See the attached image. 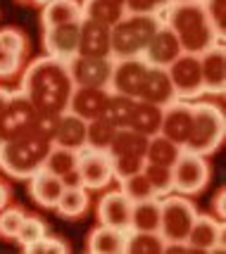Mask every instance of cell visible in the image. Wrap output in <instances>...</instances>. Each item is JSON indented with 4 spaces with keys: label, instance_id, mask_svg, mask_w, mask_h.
I'll list each match as a JSON object with an SVG mask.
<instances>
[{
    "label": "cell",
    "instance_id": "obj_1",
    "mask_svg": "<svg viewBox=\"0 0 226 254\" xmlns=\"http://www.w3.org/2000/svg\"><path fill=\"white\" fill-rule=\"evenodd\" d=\"M19 90L29 98L38 114L60 117L67 112L69 95L74 90V81L69 76L67 62H60L53 57H36L22 69Z\"/></svg>",
    "mask_w": 226,
    "mask_h": 254
},
{
    "label": "cell",
    "instance_id": "obj_2",
    "mask_svg": "<svg viewBox=\"0 0 226 254\" xmlns=\"http://www.w3.org/2000/svg\"><path fill=\"white\" fill-rule=\"evenodd\" d=\"M55 122L57 117L38 114L24 133L0 143V169L12 178L29 181L43 166L45 152L53 143Z\"/></svg>",
    "mask_w": 226,
    "mask_h": 254
},
{
    "label": "cell",
    "instance_id": "obj_3",
    "mask_svg": "<svg viewBox=\"0 0 226 254\" xmlns=\"http://www.w3.org/2000/svg\"><path fill=\"white\" fill-rule=\"evenodd\" d=\"M162 12H164L162 22L179 38L183 53L203 55L207 48H212L215 43H222L217 38L215 29H212V24H210L200 2H171L169 7H164Z\"/></svg>",
    "mask_w": 226,
    "mask_h": 254
},
{
    "label": "cell",
    "instance_id": "obj_4",
    "mask_svg": "<svg viewBox=\"0 0 226 254\" xmlns=\"http://www.w3.org/2000/svg\"><path fill=\"white\" fill-rule=\"evenodd\" d=\"M162 24V14H129L110 26V57H141L148 41Z\"/></svg>",
    "mask_w": 226,
    "mask_h": 254
},
{
    "label": "cell",
    "instance_id": "obj_5",
    "mask_svg": "<svg viewBox=\"0 0 226 254\" xmlns=\"http://www.w3.org/2000/svg\"><path fill=\"white\" fill-rule=\"evenodd\" d=\"M198 216V207L191 197L169 192L159 197V235L167 243L164 252H186V238L193 221Z\"/></svg>",
    "mask_w": 226,
    "mask_h": 254
},
{
    "label": "cell",
    "instance_id": "obj_6",
    "mask_svg": "<svg viewBox=\"0 0 226 254\" xmlns=\"http://www.w3.org/2000/svg\"><path fill=\"white\" fill-rule=\"evenodd\" d=\"M226 135V119L224 110L215 102L193 100V128L188 135L186 150L195 155L210 157L222 147Z\"/></svg>",
    "mask_w": 226,
    "mask_h": 254
},
{
    "label": "cell",
    "instance_id": "obj_7",
    "mask_svg": "<svg viewBox=\"0 0 226 254\" xmlns=\"http://www.w3.org/2000/svg\"><path fill=\"white\" fill-rule=\"evenodd\" d=\"M171 176H174V192L186 195V197H195L210 186L212 166L207 162V157L195 155L183 147L179 159L171 166Z\"/></svg>",
    "mask_w": 226,
    "mask_h": 254
},
{
    "label": "cell",
    "instance_id": "obj_8",
    "mask_svg": "<svg viewBox=\"0 0 226 254\" xmlns=\"http://www.w3.org/2000/svg\"><path fill=\"white\" fill-rule=\"evenodd\" d=\"M76 174H79V186H83L88 192L105 190L114 181L110 152H105V150H93V147H86V145H83L79 150Z\"/></svg>",
    "mask_w": 226,
    "mask_h": 254
},
{
    "label": "cell",
    "instance_id": "obj_9",
    "mask_svg": "<svg viewBox=\"0 0 226 254\" xmlns=\"http://www.w3.org/2000/svg\"><path fill=\"white\" fill-rule=\"evenodd\" d=\"M169 81L174 86L176 100H198L203 95V74H200V60L198 55L181 53L169 66H167Z\"/></svg>",
    "mask_w": 226,
    "mask_h": 254
},
{
    "label": "cell",
    "instance_id": "obj_10",
    "mask_svg": "<svg viewBox=\"0 0 226 254\" xmlns=\"http://www.w3.org/2000/svg\"><path fill=\"white\" fill-rule=\"evenodd\" d=\"M36 117H38V112L34 110V105L29 102V98L19 88L12 90L10 102H7V107H5L2 117H0V143L12 140L19 133H24L34 124Z\"/></svg>",
    "mask_w": 226,
    "mask_h": 254
},
{
    "label": "cell",
    "instance_id": "obj_11",
    "mask_svg": "<svg viewBox=\"0 0 226 254\" xmlns=\"http://www.w3.org/2000/svg\"><path fill=\"white\" fill-rule=\"evenodd\" d=\"M186 247L193 252H224V221L215 214H200L195 216Z\"/></svg>",
    "mask_w": 226,
    "mask_h": 254
},
{
    "label": "cell",
    "instance_id": "obj_12",
    "mask_svg": "<svg viewBox=\"0 0 226 254\" xmlns=\"http://www.w3.org/2000/svg\"><path fill=\"white\" fill-rule=\"evenodd\" d=\"M148 62L143 57H122V60H112V74L107 81V90L110 93H119L126 98L138 95L141 81L148 71Z\"/></svg>",
    "mask_w": 226,
    "mask_h": 254
},
{
    "label": "cell",
    "instance_id": "obj_13",
    "mask_svg": "<svg viewBox=\"0 0 226 254\" xmlns=\"http://www.w3.org/2000/svg\"><path fill=\"white\" fill-rule=\"evenodd\" d=\"M193 128V102L188 100H174L167 107H162V126L159 133L169 138L179 147H186L188 135Z\"/></svg>",
    "mask_w": 226,
    "mask_h": 254
},
{
    "label": "cell",
    "instance_id": "obj_14",
    "mask_svg": "<svg viewBox=\"0 0 226 254\" xmlns=\"http://www.w3.org/2000/svg\"><path fill=\"white\" fill-rule=\"evenodd\" d=\"M69 76L74 86H93V88H107V81L112 74V57H81L67 62Z\"/></svg>",
    "mask_w": 226,
    "mask_h": 254
},
{
    "label": "cell",
    "instance_id": "obj_15",
    "mask_svg": "<svg viewBox=\"0 0 226 254\" xmlns=\"http://www.w3.org/2000/svg\"><path fill=\"white\" fill-rule=\"evenodd\" d=\"M131 207L134 202L126 197L122 190H110L102 192L98 204H95V219L100 226L117 228V231H129L131 228Z\"/></svg>",
    "mask_w": 226,
    "mask_h": 254
},
{
    "label": "cell",
    "instance_id": "obj_16",
    "mask_svg": "<svg viewBox=\"0 0 226 254\" xmlns=\"http://www.w3.org/2000/svg\"><path fill=\"white\" fill-rule=\"evenodd\" d=\"M79 24L81 22H72L43 29L45 55L60 60V62H69L79 55Z\"/></svg>",
    "mask_w": 226,
    "mask_h": 254
},
{
    "label": "cell",
    "instance_id": "obj_17",
    "mask_svg": "<svg viewBox=\"0 0 226 254\" xmlns=\"http://www.w3.org/2000/svg\"><path fill=\"white\" fill-rule=\"evenodd\" d=\"M200 60V74H203V93L212 98H224L226 90V53L224 43H215L207 48Z\"/></svg>",
    "mask_w": 226,
    "mask_h": 254
},
{
    "label": "cell",
    "instance_id": "obj_18",
    "mask_svg": "<svg viewBox=\"0 0 226 254\" xmlns=\"http://www.w3.org/2000/svg\"><path fill=\"white\" fill-rule=\"evenodd\" d=\"M181 53H183V50H181L179 38L174 36V31H171L167 24L162 22L157 26V31L152 33V38L148 41L146 50H143L141 57H143L150 66H164V69H167Z\"/></svg>",
    "mask_w": 226,
    "mask_h": 254
},
{
    "label": "cell",
    "instance_id": "obj_19",
    "mask_svg": "<svg viewBox=\"0 0 226 254\" xmlns=\"http://www.w3.org/2000/svg\"><path fill=\"white\" fill-rule=\"evenodd\" d=\"M136 100H143V102L157 105V107H167L169 102L176 100L174 86H171L169 74H167L164 66H148L146 76L141 81V88H138Z\"/></svg>",
    "mask_w": 226,
    "mask_h": 254
},
{
    "label": "cell",
    "instance_id": "obj_20",
    "mask_svg": "<svg viewBox=\"0 0 226 254\" xmlns=\"http://www.w3.org/2000/svg\"><path fill=\"white\" fill-rule=\"evenodd\" d=\"M110 90L107 88H93V86H74L72 95H69L67 112L81 117L83 122L98 119L102 114V107L107 102Z\"/></svg>",
    "mask_w": 226,
    "mask_h": 254
},
{
    "label": "cell",
    "instance_id": "obj_21",
    "mask_svg": "<svg viewBox=\"0 0 226 254\" xmlns=\"http://www.w3.org/2000/svg\"><path fill=\"white\" fill-rule=\"evenodd\" d=\"M76 162H79V150H72V147H62V145L50 143L41 169L60 176L65 181V186H76V183H79Z\"/></svg>",
    "mask_w": 226,
    "mask_h": 254
},
{
    "label": "cell",
    "instance_id": "obj_22",
    "mask_svg": "<svg viewBox=\"0 0 226 254\" xmlns=\"http://www.w3.org/2000/svg\"><path fill=\"white\" fill-rule=\"evenodd\" d=\"M79 55L81 57H110V26L93 19L79 24Z\"/></svg>",
    "mask_w": 226,
    "mask_h": 254
},
{
    "label": "cell",
    "instance_id": "obj_23",
    "mask_svg": "<svg viewBox=\"0 0 226 254\" xmlns=\"http://www.w3.org/2000/svg\"><path fill=\"white\" fill-rule=\"evenodd\" d=\"M65 190V181L45 169H38L34 176L29 178V195L38 207L43 209H55L57 199Z\"/></svg>",
    "mask_w": 226,
    "mask_h": 254
},
{
    "label": "cell",
    "instance_id": "obj_24",
    "mask_svg": "<svg viewBox=\"0 0 226 254\" xmlns=\"http://www.w3.org/2000/svg\"><path fill=\"white\" fill-rule=\"evenodd\" d=\"M53 143L62 145V147H72V150H81L86 145V122L72 112H62L55 122Z\"/></svg>",
    "mask_w": 226,
    "mask_h": 254
},
{
    "label": "cell",
    "instance_id": "obj_25",
    "mask_svg": "<svg viewBox=\"0 0 226 254\" xmlns=\"http://www.w3.org/2000/svg\"><path fill=\"white\" fill-rule=\"evenodd\" d=\"M126 233L129 231H117V228H107V226H95L86 238V252L90 254H122L126 245Z\"/></svg>",
    "mask_w": 226,
    "mask_h": 254
},
{
    "label": "cell",
    "instance_id": "obj_26",
    "mask_svg": "<svg viewBox=\"0 0 226 254\" xmlns=\"http://www.w3.org/2000/svg\"><path fill=\"white\" fill-rule=\"evenodd\" d=\"M81 19H83V12H81L79 0H50L48 5L41 7V26L43 29L81 22Z\"/></svg>",
    "mask_w": 226,
    "mask_h": 254
},
{
    "label": "cell",
    "instance_id": "obj_27",
    "mask_svg": "<svg viewBox=\"0 0 226 254\" xmlns=\"http://www.w3.org/2000/svg\"><path fill=\"white\" fill-rule=\"evenodd\" d=\"M90 207V195L83 186H65L62 195L57 199L55 211L62 219H81Z\"/></svg>",
    "mask_w": 226,
    "mask_h": 254
},
{
    "label": "cell",
    "instance_id": "obj_28",
    "mask_svg": "<svg viewBox=\"0 0 226 254\" xmlns=\"http://www.w3.org/2000/svg\"><path fill=\"white\" fill-rule=\"evenodd\" d=\"M159 126H162V107L150 105L143 100H136L134 110H131V119H129V128L143 133V135H157Z\"/></svg>",
    "mask_w": 226,
    "mask_h": 254
},
{
    "label": "cell",
    "instance_id": "obj_29",
    "mask_svg": "<svg viewBox=\"0 0 226 254\" xmlns=\"http://www.w3.org/2000/svg\"><path fill=\"white\" fill-rule=\"evenodd\" d=\"M81 12H83V19H93V22L112 26L126 14V7L124 0H83Z\"/></svg>",
    "mask_w": 226,
    "mask_h": 254
},
{
    "label": "cell",
    "instance_id": "obj_30",
    "mask_svg": "<svg viewBox=\"0 0 226 254\" xmlns=\"http://www.w3.org/2000/svg\"><path fill=\"white\" fill-rule=\"evenodd\" d=\"M136 233H159V197L134 202L131 207V228Z\"/></svg>",
    "mask_w": 226,
    "mask_h": 254
},
{
    "label": "cell",
    "instance_id": "obj_31",
    "mask_svg": "<svg viewBox=\"0 0 226 254\" xmlns=\"http://www.w3.org/2000/svg\"><path fill=\"white\" fill-rule=\"evenodd\" d=\"M181 150L176 143H171L169 138H164L162 133L157 135H150L148 138V147H146V162L148 164H159V166H174V162L179 159Z\"/></svg>",
    "mask_w": 226,
    "mask_h": 254
},
{
    "label": "cell",
    "instance_id": "obj_32",
    "mask_svg": "<svg viewBox=\"0 0 226 254\" xmlns=\"http://www.w3.org/2000/svg\"><path fill=\"white\" fill-rule=\"evenodd\" d=\"M146 147H148V135L124 126V128H117L107 152L112 157H117V155H146Z\"/></svg>",
    "mask_w": 226,
    "mask_h": 254
},
{
    "label": "cell",
    "instance_id": "obj_33",
    "mask_svg": "<svg viewBox=\"0 0 226 254\" xmlns=\"http://www.w3.org/2000/svg\"><path fill=\"white\" fill-rule=\"evenodd\" d=\"M134 102H136L134 98H126V95H119V93H110L100 117L107 119V122L112 124V126H117V128H124V126H129Z\"/></svg>",
    "mask_w": 226,
    "mask_h": 254
},
{
    "label": "cell",
    "instance_id": "obj_34",
    "mask_svg": "<svg viewBox=\"0 0 226 254\" xmlns=\"http://www.w3.org/2000/svg\"><path fill=\"white\" fill-rule=\"evenodd\" d=\"M167 250V243L162 240L159 233H126V245L124 252L131 254H162Z\"/></svg>",
    "mask_w": 226,
    "mask_h": 254
},
{
    "label": "cell",
    "instance_id": "obj_35",
    "mask_svg": "<svg viewBox=\"0 0 226 254\" xmlns=\"http://www.w3.org/2000/svg\"><path fill=\"white\" fill-rule=\"evenodd\" d=\"M114 133H117V126L107 122V119H90L86 122V147H93V150H110V143H112Z\"/></svg>",
    "mask_w": 226,
    "mask_h": 254
},
{
    "label": "cell",
    "instance_id": "obj_36",
    "mask_svg": "<svg viewBox=\"0 0 226 254\" xmlns=\"http://www.w3.org/2000/svg\"><path fill=\"white\" fill-rule=\"evenodd\" d=\"M143 174H146L150 188L155 192V197H164L174 192V176H171V166H159V164H148L143 166Z\"/></svg>",
    "mask_w": 226,
    "mask_h": 254
},
{
    "label": "cell",
    "instance_id": "obj_37",
    "mask_svg": "<svg viewBox=\"0 0 226 254\" xmlns=\"http://www.w3.org/2000/svg\"><path fill=\"white\" fill-rule=\"evenodd\" d=\"M117 183H119V190H122L131 202H143V199L155 197V192H152V188H150V183H148V178L143 171H138L134 176L122 178V181H117Z\"/></svg>",
    "mask_w": 226,
    "mask_h": 254
},
{
    "label": "cell",
    "instance_id": "obj_38",
    "mask_svg": "<svg viewBox=\"0 0 226 254\" xmlns=\"http://www.w3.org/2000/svg\"><path fill=\"white\" fill-rule=\"evenodd\" d=\"M43 235H48V223H45L41 216H24L22 228L17 233L14 243H19L22 247H29V245L38 243Z\"/></svg>",
    "mask_w": 226,
    "mask_h": 254
},
{
    "label": "cell",
    "instance_id": "obj_39",
    "mask_svg": "<svg viewBox=\"0 0 226 254\" xmlns=\"http://www.w3.org/2000/svg\"><path fill=\"white\" fill-rule=\"evenodd\" d=\"M0 48H5L7 53H14L26 60V53H29V38L22 29L17 26H5L0 29Z\"/></svg>",
    "mask_w": 226,
    "mask_h": 254
},
{
    "label": "cell",
    "instance_id": "obj_40",
    "mask_svg": "<svg viewBox=\"0 0 226 254\" xmlns=\"http://www.w3.org/2000/svg\"><path fill=\"white\" fill-rule=\"evenodd\" d=\"M112 178L114 181H122L126 176H134L138 171H143V166H146V157L143 155H117L112 157Z\"/></svg>",
    "mask_w": 226,
    "mask_h": 254
},
{
    "label": "cell",
    "instance_id": "obj_41",
    "mask_svg": "<svg viewBox=\"0 0 226 254\" xmlns=\"http://www.w3.org/2000/svg\"><path fill=\"white\" fill-rule=\"evenodd\" d=\"M24 216H26V211L22 207H5V209H0V238L2 240H14L19 228H22Z\"/></svg>",
    "mask_w": 226,
    "mask_h": 254
},
{
    "label": "cell",
    "instance_id": "obj_42",
    "mask_svg": "<svg viewBox=\"0 0 226 254\" xmlns=\"http://www.w3.org/2000/svg\"><path fill=\"white\" fill-rule=\"evenodd\" d=\"M207 19L215 29L217 38L224 41V31H226V0H200Z\"/></svg>",
    "mask_w": 226,
    "mask_h": 254
},
{
    "label": "cell",
    "instance_id": "obj_43",
    "mask_svg": "<svg viewBox=\"0 0 226 254\" xmlns=\"http://www.w3.org/2000/svg\"><path fill=\"white\" fill-rule=\"evenodd\" d=\"M24 254H50V252H57V254H67L69 252V245L60 238H53V235H43L38 243L29 245V247H22Z\"/></svg>",
    "mask_w": 226,
    "mask_h": 254
},
{
    "label": "cell",
    "instance_id": "obj_44",
    "mask_svg": "<svg viewBox=\"0 0 226 254\" xmlns=\"http://www.w3.org/2000/svg\"><path fill=\"white\" fill-rule=\"evenodd\" d=\"M169 5L171 0H124V7L129 14H159Z\"/></svg>",
    "mask_w": 226,
    "mask_h": 254
},
{
    "label": "cell",
    "instance_id": "obj_45",
    "mask_svg": "<svg viewBox=\"0 0 226 254\" xmlns=\"http://www.w3.org/2000/svg\"><path fill=\"white\" fill-rule=\"evenodd\" d=\"M24 69V57L0 48V78H17Z\"/></svg>",
    "mask_w": 226,
    "mask_h": 254
},
{
    "label": "cell",
    "instance_id": "obj_46",
    "mask_svg": "<svg viewBox=\"0 0 226 254\" xmlns=\"http://www.w3.org/2000/svg\"><path fill=\"white\" fill-rule=\"evenodd\" d=\"M212 214H215L217 219L224 221V214H226V190L224 188H219L215 192V197H212Z\"/></svg>",
    "mask_w": 226,
    "mask_h": 254
},
{
    "label": "cell",
    "instance_id": "obj_47",
    "mask_svg": "<svg viewBox=\"0 0 226 254\" xmlns=\"http://www.w3.org/2000/svg\"><path fill=\"white\" fill-rule=\"evenodd\" d=\"M10 199H12V188L0 178V209H5L10 204Z\"/></svg>",
    "mask_w": 226,
    "mask_h": 254
},
{
    "label": "cell",
    "instance_id": "obj_48",
    "mask_svg": "<svg viewBox=\"0 0 226 254\" xmlns=\"http://www.w3.org/2000/svg\"><path fill=\"white\" fill-rule=\"evenodd\" d=\"M10 95H12L10 88L0 86V117H2V112H5V107H7V102H10Z\"/></svg>",
    "mask_w": 226,
    "mask_h": 254
},
{
    "label": "cell",
    "instance_id": "obj_49",
    "mask_svg": "<svg viewBox=\"0 0 226 254\" xmlns=\"http://www.w3.org/2000/svg\"><path fill=\"white\" fill-rule=\"evenodd\" d=\"M48 2H50V0H29V5H36V7H43Z\"/></svg>",
    "mask_w": 226,
    "mask_h": 254
},
{
    "label": "cell",
    "instance_id": "obj_50",
    "mask_svg": "<svg viewBox=\"0 0 226 254\" xmlns=\"http://www.w3.org/2000/svg\"><path fill=\"white\" fill-rule=\"evenodd\" d=\"M171 2H200V0H171Z\"/></svg>",
    "mask_w": 226,
    "mask_h": 254
},
{
    "label": "cell",
    "instance_id": "obj_51",
    "mask_svg": "<svg viewBox=\"0 0 226 254\" xmlns=\"http://www.w3.org/2000/svg\"><path fill=\"white\" fill-rule=\"evenodd\" d=\"M17 5H29V0H14Z\"/></svg>",
    "mask_w": 226,
    "mask_h": 254
},
{
    "label": "cell",
    "instance_id": "obj_52",
    "mask_svg": "<svg viewBox=\"0 0 226 254\" xmlns=\"http://www.w3.org/2000/svg\"><path fill=\"white\" fill-rule=\"evenodd\" d=\"M0 19H2V12H0Z\"/></svg>",
    "mask_w": 226,
    "mask_h": 254
}]
</instances>
